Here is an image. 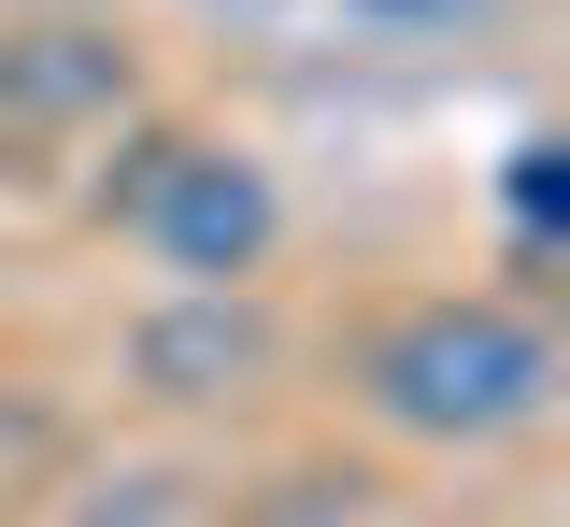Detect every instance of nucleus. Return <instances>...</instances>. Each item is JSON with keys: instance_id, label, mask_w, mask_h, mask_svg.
Masks as SVG:
<instances>
[{"instance_id": "obj_1", "label": "nucleus", "mask_w": 570, "mask_h": 527, "mask_svg": "<svg viewBox=\"0 0 570 527\" xmlns=\"http://www.w3.org/2000/svg\"><path fill=\"white\" fill-rule=\"evenodd\" d=\"M356 414L400 428V443H442V456H485V443H528L570 385V342L542 328L528 300L499 286H428V300H385L356 328Z\"/></svg>"}, {"instance_id": "obj_2", "label": "nucleus", "mask_w": 570, "mask_h": 527, "mask_svg": "<svg viewBox=\"0 0 570 527\" xmlns=\"http://www.w3.org/2000/svg\"><path fill=\"white\" fill-rule=\"evenodd\" d=\"M86 215L142 242L171 286H257L285 257V186L272 157H243L228 129H186V115H115L100 129V171H86Z\"/></svg>"}, {"instance_id": "obj_3", "label": "nucleus", "mask_w": 570, "mask_h": 527, "mask_svg": "<svg viewBox=\"0 0 570 527\" xmlns=\"http://www.w3.org/2000/svg\"><path fill=\"white\" fill-rule=\"evenodd\" d=\"M285 357V328L257 286H171V300L129 328V385L142 399H171V414H228V399H257Z\"/></svg>"}, {"instance_id": "obj_4", "label": "nucleus", "mask_w": 570, "mask_h": 527, "mask_svg": "<svg viewBox=\"0 0 570 527\" xmlns=\"http://www.w3.org/2000/svg\"><path fill=\"white\" fill-rule=\"evenodd\" d=\"M115 115H142V58L86 14H29L0 29V143H100Z\"/></svg>"}, {"instance_id": "obj_5", "label": "nucleus", "mask_w": 570, "mask_h": 527, "mask_svg": "<svg viewBox=\"0 0 570 527\" xmlns=\"http://www.w3.org/2000/svg\"><path fill=\"white\" fill-rule=\"evenodd\" d=\"M499 215H513V242L557 257V228H570V143H557V129H528V143L499 157Z\"/></svg>"}]
</instances>
